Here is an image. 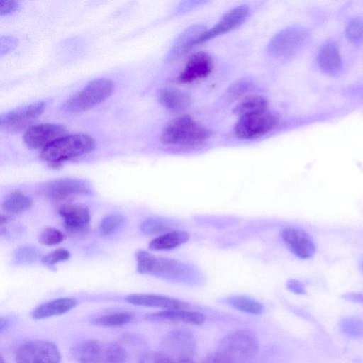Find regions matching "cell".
I'll return each instance as SVG.
<instances>
[{
  "instance_id": "obj_1",
  "label": "cell",
  "mask_w": 363,
  "mask_h": 363,
  "mask_svg": "<svg viewBox=\"0 0 363 363\" xmlns=\"http://www.w3.org/2000/svg\"><path fill=\"white\" fill-rule=\"evenodd\" d=\"M211 132L189 115L179 116L163 129L161 142L169 146L193 147L204 143Z\"/></svg>"
},
{
  "instance_id": "obj_2",
  "label": "cell",
  "mask_w": 363,
  "mask_h": 363,
  "mask_svg": "<svg viewBox=\"0 0 363 363\" xmlns=\"http://www.w3.org/2000/svg\"><path fill=\"white\" fill-rule=\"evenodd\" d=\"M136 260L137 270L140 274L177 282L192 281L196 275L195 270L185 263L174 259L157 257L145 250L137 252Z\"/></svg>"
},
{
  "instance_id": "obj_3",
  "label": "cell",
  "mask_w": 363,
  "mask_h": 363,
  "mask_svg": "<svg viewBox=\"0 0 363 363\" xmlns=\"http://www.w3.org/2000/svg\"><path fill=\"white\" fill-rule=\"evenodd\" d=\"M94 147V140L87 135H66L42 149L40 156L50 167L57 169L69 160L91 152Z\"/></svg>"
},
{
  "instance_id": "obj_4",
  "label": "cell",
  "mask_w": 363,
  "mask_h": 363,
  "mask_svg": "<svg viewBox=\"0 0 363 363\" xmlns=\"http://www.w3.org/2000/svg\"><path fill=\"white\" fill-rule=\"evenodd\" d=\"M77 363H125V350L113 342L87 340L79 342L70 351Z\"/></svg>"
},
{
  "instance_id": "obj_5",
  "label": "cell",
  "mask_w": 363,
  "mask_h": 363,
  "mask_svg": "<svg viewBox=\"0 0 363 363\" xmlns=\"http://www.w3.org/2000/svg\"><path fill=\"white\" fill-rule=\"evenodd\" d=\"M259 341L256 335L247 329L237 330L220 341L216 352L230 363L249 362L257 353Z\"/></svg>"
},
{
  "instance_id": "obj_6",
  "label": "cell",
  "mask_w": 363,
  "mask_h": 363,
  "mask_svg": "<svg viewBox=\"0 0 363 363\" xmlns=\"http://www.w3.org/2000/svg\"><path fill=\"white\" fill-rule=\"evenodd\" d=\"M113 90L114 85L110 79H94L66 101L62 108L70 113L86 111L106 99Z\"/></svg>"
},
{
  "instance_id": "obj_7",
  "label": "cell",
  "mask_w": 363,
  "mask_h": 363,
  "mask_svg": "<svg viewBox=\"0 0 363 363\" xmlns=\"http://www.w3.org/2000/svg\"><path fill=\"white\" fill-rule=\"evenodd\" d=\"M310 33L303 27H287L276 33L267 45L268 52L274 57H286L299 50L308 41Z\"/></svg>"
},
{
  "instance_id": "obj_8",
  "label": "cell",
  "mask_w": 363,
  "mask_h": 363,
  "mask_svg": "<svg viewBox=\"0 0 363 363\" xmlns=\"http://www.w3.org/2000/svg\"><path fill=\"white\" fill-rule=\"evenodd\" d=\"M279 118L268 111L239 118L235 125V135L245 140H254L272 132L278 125Z\"/></svg>"
},
{
  "instance_id": "obj_9",
  "label": "cell",
  "mask_w": 363,
  "mask_h": 363,
  "mask_svg": "<svg viewBox=\"0 0 363 363\" xmlns=\"http://www.w3.org/2000/svg\"><path fill=\"white\" fill-rule=\"evenodd\" d=\"M163 352L177 362L193 360L196 352L194 334L186 329H175L167 333L162 341Z\"/></svg>"
},
{
  "instance_id": "obj_10",
  "label": "cell",
  "mask_w": 363,
  "mask_h": 363,
  "mask_svg": "<svg viewBox=\"0 0 363 363\" xmlns=\"http://www.w3.org/2000/svg\"><path fill=\"white\" fill-rule=\"evenodd\" d=\"M61 354L57 345L48 340H30L17 350L16 363H60Z\"/></svg>"
},
{
  "instance_id": "obj_11",
  "label": "cell",
  "mask_w": 363,
  "mask_h": 363,
  "mask_svg": "<svg viewBox=\"0 0 363 363\" xmlns=\"http://www.w3.org/2000/svg\"><path fill=\"white\" fill-rule=\"evenodd\" d=\"M250 14L247 5H240L225 13L211 28L206 29L196 40L195 46L225 34L244 23Z\"/></svg>"
},
{
  "instance_id": "obj_12",
  "label": "cell",
  "mask_w": 363,
  "mask_h": 363,
  "mask_svg": "<svg viewBox=\"0 0 363 363\" xmlns=\"http://www.w3.org/2000/svg\"><path fill=\"white\" fill-rule=\"evenodd\" d=\"M91 189L82 179L66 178L51 181L43 188V194L54 201L71 199L78 195L89 194Z\"/></svg>"
},
{
  "instance_id": "obj_13",
  "label": "cell",
  "mask_w": 363,
  "mask_h": 363,
  "mask_svg": "<svg viewBox=\"0 0 363 363\" xmlns=\"http://www.w3.org/2000/svg\"><path fill=\"white\" fill-rule=\"evenodd\" d=\"M44 101H38L11 111L1 116V129L5 131H16L26 127L38 118L45 108Z\"/></svg>"
},
{
  "instance_id": "obj_14",
  "label": "cell",
  "mask_w": 363,
  "mask_h": 363,
  "mask_svg": "<svg viewBox=\"0 0 363 363\" xmlns=\"http://www.w3.org/2000/svg\"><path fill=\"white\" fill-rule=\"evenodd\" d=\"M66 135V130L60 125L41 123L30 127L24 134L23 140L30 148L43 149Z\"/></svg>"
},
{
  "instance_id": "obj_15",
  "label": "cell",
  "mask_w": 363,
  "mask_h": 363,
  "mask_svg": "<svg viewBox=\"0 0 363 363\" xmlns=\"http://www.w3.org/2000/svg\"><path fill=\"white\" fill-rule=\"evenodd\" d=\"M213 68L211 56L205 52H198L189 58L177 81L182 84H189L205 79L211 73Z\"/></svg>"
},
{
  "instance_id": "obj_16",
  "label": "cell",
  "mask_w": 363,
  "mask_h": 363,
  "mask_svg": "<svg viewBox=\"0 0 363 363\" xmlns=\"http://www.w3.org/2000/svg\"><path fill=\"white\" fill-rule=\"evenodd\" d=\"M281 237L291 252L301 259H309L315 253V245L306 231L296 228H286Z\"/></svg>"
},
{
  "instance_id": "obj_17",
  "label": "cell",
  "mask_w": 363,
  "mask_h": 363,
  "mask_svg": "<svg viewBox=\"0 0 363 363\" xmlns=\"http://www.w3.org/2000/svg\"><path fill=\"white\" fill-rule=\"evenodd\" d=\"M146 319L151 322L201 325L205 322L206 316L202 313L189 309H167L147 315Z\"/></svg>"
},
{
  "instance_id": "obj_18",
  "label": "cell",
  "mask_w": 363,
  "mask_h": 363,
  "mask_svg": "<svg viewBox=\"0 0 363 363\" xmlns=\"http://www.w3.org/2000/svg\"><path fill=\"white\" fill-rule=\"evenodd\" d=\"M125 301L135 305L145 307L162 308L167 309H189V306L181 300L174 298L147 294H130L125 297Z\"/></svg>"
},
{
  "instance_id": "obj_19",
  "label": "cell",
  "mask_w": 363,
  "mask_h": 363,
  "mask_svg": "<svg viewBox=\"0 0 363 363\" xmlns=\"http://www.w3.org/2000/svg\"><path fill=\"white\" fill-rule=\"evenodd\" d=\"M59 214L63 219L65 227L73 232L82 230L90 221L88 208L81 204H63L59 209Z\"/></svg>"
},
{
  "instance_id": "obj_20",
  "label": "cell",
  "mask_w": 363,
  "mask_h": 363,
  "mask_svg": "<svg viewBox=\"0 0 363 363\" xmlns=\"http://www.w3.org/2000/svg\"><path fill=\"white\" fill-rule=\"evenodd\" d=\"M202 25H194L185 29L176 39L167 55L168 61L180 58L195 46L196 40L206 30Z\"/></svg>"
},
{
  "instance_id": "obj_21",
  "label": "cell",
  "mask_w": 363,
  "mask_h": 363,
  "mask_svg": "<svg viewBox=\"0 0 363 363\" xmlns=\"http://www.w3.org/2000/svg\"><path fill=\"white\" fill-rule=\"evenodd\" d=\"M157 99L164 108L173 112L184 111L191 104V96L189 93L173 87L160 89L157 93Z\"/></svg>"
},
{
  "instance_id": "obj_22",
  "label": "cell",
  "mask_w": 363,
  "mask_h": 363,
  "mask_svg": "<svg viewBox=\"0 0 363 363\" xmlns=\"http://www.w3.org/2000/svg\"><path fill=\"white\" fill-rule=\"evenodd\" d=\"M318 64L326 74H335L340 70L342 58L335 43L328 41L322 45L318 54Z\"/></svg>"
},
{
  "instance_id": "obj_23",
  "label": "cell",
  "mask_w": 363,
  "mask_h": 363,
  "mask_svg": "<svg viewBox=\"0 0 363 363\" xmlns=\"http://www.w3.org/2000/svg\"><path fill=\"white\" fill-rule=\"evenodd\" d=\"M77 304V300L72 298L55 299L38 306L32 312V316L39 320L60 315L71 311Z\"/></svg>"
},
{
  "instance_id": "obj_24",
  "label": "cell",
  "mask_w": 363,
  "mask_h": 363,
  "mask_svg": "<svg viewBox=\"0 0 363 363\" xmlns=\"http://www.w3.org/2000/svg\"><path fill=\"white\" fill-rule=\"evenodd\" d=\"M189 238L186 231L171 230L153 239L148 247L152 251L169 250L186 243Z\"/></svg>"
},
{
  "instance_id": "obj_25",
  "label": "cell",
  "mask_w": 363,
  "mask_h": 363,
  "mask_svg": "<svg viewBox=\"0 0 363 363\" xmlns=\"http://www.w3.org/2000/svg\"><path fill=\"white\" fill-rule=\"evenodd\" d=\"M268 108V101L262 96L252 95L240 101L234 108L233 113L239 118L265 112Z\"/></svg>"
},
{
  "instance_id": "obj_26",
  "label": "cell",
  "mask_w": 363,
  "mask_h": 363,
  "mask_svg": "<svg viewBox=\"0 0 363 363\" xmlns=\"http://www.w3.org/2000/svg\"><path fill=\"white\" fill-rule=\"evenodd\" d=\"M33 203L32 199L19 191L11 192L3 201V210L10 214H16L28 209Z\"/></svg>"
},
{
  "instance_id": "obj_27",
  "label": "cell",
  "mask_w": 363,
  "mask_h": 363,
  "mask_svg": "<svg viewBox=\"0 0 363 363\" xmlns=\"http://www.w3.org/2000/svg\"><path fill=\"white\" fill-rule=\"evenodd\" d=\"M234 308L252 315H259L264 311V306L259 301L245 296H233L226 300Z\"/></svg>"
},
{
  "instance_id": "obj_28",
  "label": "cell",
  "mask_w": 363,
  "mask_h": 363,
  "mask_svg": "<svg viewBox=\"0 0 363 363\" xmlns=\"http://www.w3.org/2000/svg\"><path fill=\"white\" fill-rule=\"evenodd\" d=\"M133 319L132 314L129 313H115L104 315L92 320V324L102 327H117L126 325Z\"/></svg>"
},
{
  "instance_id": "obj_29",
  "label": "cell",
  "mask_w": 363,
  "mask_h": 363,
  "mask_svg": "<svg viewBox=\"0 0 363 363\" xmlns=\"http://www.w3.org/2000/svg\"><path fill=\"white\" fill-rule=\"evenodd\" d=\"M140 229L143 234L151 235L169 232L171 225L163 219L150 218L141 223Z\"/></svg>"
},
{
  "instance_id": "obj_30",
  "label": "cell",
  "mask_w": 363,
  "mask_h": 363,
  "mask_svg": "<svg viewBox=\"0 0 363 363\" xmlns=\"http://www.w3.org/2000/svg\"><path fill=\"white\" fill-rule=\"evenodd\" d=\"M121 215L110 214L104 217L99 225V230L104 235H110L116 232L123 224Z\"/></svg>"
},
{
  "instance_id": "obj_31",
  "label": "cell",
  "mask_w": 363,
  "mask_h": 363,
  "mask_svg": "<svg viewBox=\"0 0 363 363\" xmlns=\"http://www.w3.org/2000/svg\"><path fill=\"white\" fill-rule=\"evenodd\" d=\"M345 33L347 39L353 43L363 42V18L350 20L346 26Z\"/></svg>"
},
{
  "instance_id": "obj_32",
  "label": "cell",
  "mask_w": 363,
  "mask_h": 363,
  "mask_svg": "<svg viewBox=\"0 0 363 363\" xmlns=\"http://www.w3.org/2000/svg\"><path fill=\"white\" fill-rule=\"evenodd\" d=\"M64 239L62 233L54 228H45L40 235L39 241L45 245H56Z\"/></svg>"
},
{
  "instance_id": "obj_33",
  "label": "cell",
  "mask_w": 363,
  "mask_h": 363,
  "mask_svg": "<svg viewBox=\"0 0 363 363\" xmlns=\"http://www.w3.org/2000/svg\"><path fill=\"white\" fill-rule=\"evenodd\" d=\"M70 257V253L65 249H58L46 255L42 258V263L46 266H52L60 262L65 261Z\"/></svg>"
},
{
  "instance_id": "obj_34",
  "label": "cell",
  "mask_w": 363,
  "mask_h": 363,
  "mask_svg": "<svg viewBox=\"0 0 363 363\" xmlns=\"http://www.w3.org/2000/svg\"><path fill=\"white\" fill-rule=\"evenodd\" d=\"M138 363H177L163 352H148L143 354Z\"/></svg>"
},
{
  "instance_id": "obj_35",
  "label": "cell",
  "mask_w": 363,
  "mask_h": 363,
  "mask_svg": "<svg viewBox=\"0 0 363 363\" xmlns=\"http://www.w3.org/2000/svg\"><path fill=\"white\" fill-rule=\"evenodd\" d=\"M18 3L16 1L0 0V15H8L18 8Z\"/></svg>"
},
{
  "instance_id": "obj_36",
  "label": "cell",
  "mask_w": 363,
  "mask_h": 363,
  "mask_svg": "<svg viewBox=\"0 0 363 363\" xmlns=\"http://www.w3.org/2000/svg\"><path fill=\"white\" fill-rule=\"evenodd\" d=\"M342 329L345 333L351 335H359L362 330L361 325L355 320H347L342 324Z\"/></svg>"
},
{
  "instance_id": "obj_37",
  "label": "cell",
  "mask_w": 363,
  "mask_h": 363,
  "mask_svg": "<svg viewBox=\"0 0 363 363\" xmlns=\"http://www.w3.org/2000/svg\"><path fill=\"white\" fill-rule=\"evenodd\" d=\"M37 252L31 247H23L18 252V258L21 260L28 262L33 260L36 257Z\"/></svg>"
},
{
  "instance_id": "obj_38",
  "label": "cell",
  "mask_w": 363,
  "mask_h": 363,
  "mask_svg": "<svg viewBox=\"0 0 363 363\" xmlns=\"http://www.w3.org/2000/svg\"><path fill=\"white\" fill-rule=\"evenodd\" d=\"M286 287L291 291L298 294H304L306 293L304 286L299 281L292 279L287 281Z\"/></svg>"
},
{
  "instance_id": "obj_39",
  "label": "cell",
  "mask_w": 363,
  "mask_h": 363,
  "mask_svg": "<svg viewBox=\"0 0 363 363\" xmlns=\"http://www.w3.org/2000/svg\"><path fill=\"white\" fill-rule=\"evenodd\" d=\"M200 363H230L218 352H214L206 356Z\"/></svg>"
},
{
  "instance_id": "obj_40",
  "label": "cell",
  "mask_w": 363,
  "mask_h": 363,
  "mask_svg": "<svg viewBox=\"0 0 363 363\" xmlns=\"http://www.w3.org/2000/svg\"><path fill=\"white\" fill-rule=\"evenodd\" d=\"M346 300L363 303V294L360 293H347L342 296Z\"/></svg>"
},
{
  "instance_id": "obj_41",
  "label": "cell",
  "mask_w": 363,
  "mask_h": 363,
  "mask_svg": "<svg viewBox=\"0 0 363 363\" xmlns=\"http://www.w3.org/2000/svg\"><path fill=\"white\" fill-rule=\"evenodd\" d=\"M9 221V218L6 216L1 215L0 218V223L1 225H4L7 223Z\"/></svg>"
},
{
  "instance_id": "obj_42",
  "label": "cell",
  "mask_w": 363,
  "mask_h": 363,
  "mask_svg": "<svg viewBox=\"0 0 363 363\" xmlns=\"http://www.w3.org/2000/svg\"><path fill=\"white\" fill-rule=\"evenodd\" d=\"M360 267H361V269L363 272V262H362L361 264H360Z\"/></svg>"
}]
</instances>
